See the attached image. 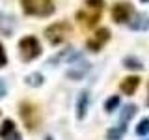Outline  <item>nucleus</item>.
<instances>
[{
    "label": "nucleus",
    "instance_id": "nucleus-1",
    "mask_svg": "<svg viewBox=\"0 0 149 140\" xmlns=\"http://www.w3.org/2000/svg\"><path fill=\"white\" fill-rule=\"evenodd\" d=\"M102 13V0H86L84 8L77 11V21L84 28H93Z\"/></svg>",
    "mask_w": 149,
    "mask_h": 140
},
{
    "label": "nucleus",
    "instance_id": "nucleus-2",
    "mask_svg": "<svg viewBox=\"0 0 149 140\" xmlns=\"http://www.w3.org/2000/svg\"><path fill=\"white\" fill-rule=\"evenodd\" d=\"M21 6L26 15L34 17H49L54 13L52 0H21Z\"/></svg>",
    "mask_w": 149,
    "mask_h": 140
},
{
    "label": "nucleus",
    "instance_id": "nucleus-3",
    "mask_svg": "<svg viewBox=\"0 0 149 140\" xmlns=\"http://www.w3.org/2000/svg\"><path fill=\"white\" fill-rule=\"evenodd\" d=\"M71 30L73 28H71V24H69L67 21H58V22H54V24H50L47 28L45 36L52 45H60V43H63V41L67 39V36L71 34Z\"/></svg>",
    "mask_w": 149,
    "mask_h": 140
},
{
    "label": "nucleus",
    "instance_id": "nucleus-4",
    "mask_svg": "<svg viewBox=\"0 0 149 140\" xmlns=\"http://www.w3.org/2000/svg\"><path fill=\"white\" fill-rule=\"evenodd\" d=\"M19 49H21L22 60H26V62H30V60H34V58H37V56L41 54V45L34 36L22 37V39L19 41Z\"/></svg>",
    "mask_w": 149,
    "mask_h": 140
},
{
    "label": "nucleus",
    "instance_id": "nucleus-5",
    "mask_svg": "<svg viewBox=\"0 0 149 140\" xmlns=\"http://www.w3.org/2000/svg\"><path fill=\"white\" fill-rule=\"evenodd\" d=\"M21 118L22 121H24V125H26V129H30V131H34L37 125H39V121H41V116H39V108L34 105V103H22L21 105Z\"/></svg>",
    "mask_w": 149,
    "mask_h": 140
},
{
    "label": "nucleus",
    "instance_id": "nucleus-6",
    "mask_svg": "<svg viewBox=\"0 0 149 140\" xmlns=\"http://www.w3.org/2000/svg\"><path fill=\"white\" fill-rule=\"evenodd\" d=\"M108 39H110L108 28H101V30H97L91 37H88L86 47H88V50H91V52H97V50H101L102 47H104V43Z\"/></svg>",
    "mask_w": 149,
    "mask_h": 140
},
{
    "label": "nucleus",
    "instance_id": "nucleus-7",
    "mask_svg": "<svg viewBox=\"0 0 149 140\" xmlns=\"http://www.w3.org/2000/svg\"><path fill=\"white\" fill-rule=\"evenodd\" d=\"M130 13H132V8H130V4H127V2H118L112 8V19H114L116 22L129 21Z\"/></svg>",
    "mask_w": 149,
    "mask_h": 140
},
{
    "label": "nucleus",
    "instance_id": "nucleus-8",
    "mask_svg": "<svg viewBox=\"0 0 149 140\" xmlns=\"http://www.w3.org/2000/svg\"><path fill=\"white\" fill-rule=\"evenodd\" d=\"M77 58H80V54L77 52V50H73V49H65L62 50V52H58L56 56H52V58L49 60V64H62V62H69V60H77Z\"/></svg>",
    "mask_w": 149,
    "mask_h": 140
},
{
    "label": "nucleus",
    "instance_id": "nucleus-9",
    "mask_svg": "<svg viewBox=\"0 0 149 140\" xmlns=\"http://www.w3.org/2000/svg\"><path fill=\"white\" fill-rule=\"evenodd\" d=\"M138 86H140V78H138V77H127V78H123V80H121V84H119L121 92L127 93V95H132V93L136 92Z\"/></svg>",
    "mask_w": 149,
    "mask_h": 140
},
{
    "label": "nucleus",
    "instance_id": "nucleus-10",
    "mask_svg": "<svg viewBox=\"0 0 149 140\" xmlns=\"http://www.w3.org/2000/svg\"><path fill=\"white\" fill-rule=\"evenodd\" d=\"M88 69H90V65H88L86 62H80V64L71 65V67H69L67 77H69V78H73V80H78V78H82L84 75L88 73Z\"/></svg>",
    "mask_w": 149,
    "mask_h": 140
},
{
    "label": "nucleus",
    "instance_id": "nucleus-11",
    "mask_svg": "<svg viewBox=\"0 0 149 140\" xmlns=\"http://www.w3.org/2000/svg\"><path fill=\"white\" fill-rule=\"evenodd\" d=\"M88 99H90V95H88V92H82L80 97H78V103H77V118L82 120L84 116H86V110H88Z\"/></svg>",
    "mask_w": 149,
    "mask_h": 140
},
{
    "label": "nucleus",
    "instance_id": "nucleus-12",
    "mask_svg": "<svg viewBox=\"0 0 149 140\" xmlns=\"http://www.w3.org/2000/svg\"><path fill=\"white\" fill-rule=\"evenodd\" d=\"M125 131H127V127L119 123L118 127L110 129L108 133H106V138H108V140H119V138H121V136H123V134H125Z\"/></svg>",
    "mask_w": 149,
    "mask_h": 140
},
{
    "label": "nucleus",
    "instance_id": "nucleus-13",
    "mask_svg": "<svg viewBox=\"0 0 149 140\" xmlns=\"http://www.w3.org/2000/svg\"><path fill=\"white\" fill-rule=\"evenodd\" d=\"M134 114H136V106H134V105H127V106L123 108V112H121V116H119L121 125H125V123H127V121L132 118Z\"/></svg>",
    "mask_w": 149,
    "mask_h": 140
},
{
    "label": "nucleus",
    "instance_id": "nucleus-14",
    "mask_svg": "<svg viewBox=\"0 0 149 140\" xmlns=\"http://www.w3.org/2000/svg\"><path fill=\"white\" fill-rule=\"evenodd\" d=\"M11 133H15V123H13L11 120H6V121L2 123V127H0V136L6 138V136H9Z\"/></svg>",
    "mask_w": 149,
    "mask_h": 140
},
{
    "label": "nucleus",
    "instance_id": "nucleus-15",
    "mask_svg": "<svg viewBox=\"0 0 149 140\" xmlns=\"http://www.w3.org/2000/svg\"><path fill=\"white\" fill-rule=\"evenodd\" d=\"M136 133L140 134V136H146V134H149V118H143L142 121H140L138 127H136Z\"/></svg>",
    "mask_w": 149,
    "mask_h": 140
},
{
    "label": "nucleus",
    "instance_id": "nucleus-16",
    "mask_svg": "<svg viewBox=\"0 0 149 140\" xmlns=\"http://www.w3.org/2000/svg\"><path fill=\"white\" fill-rule=\"evenodd\" d=\"M123 64H125V67H129V69H142V67H143V65L140 64V60L132 58V56L125 58V60H123Z\"/></svg>",
    "mask_w": 149,
    "mask_h": 140
},
{
    "label": "nucleus",
    "instance_id": "nucleus-17",
    "mask_svg": "<svg viewBox=\"0 0 149 140\" xmlns=\"http://www.w3.org/2000/svg\"><path fill=\"white\" fill-rule=\"evenodd\" d=\"M41 82H43V77H41L39 73H34V75H28V77H26V84H28V86H39Z\"/></svg>",
    "mask_w": 149,
    "mask_h": 140
},
{
    "label": "nucleus",
    "instance_id": "nucleus-18",
    "mask_svg": "<svg viewBox=\"0 0 149 140\" xmlns=\"http://www.w3.org/2000/svg\"><path fill=\"white\" fill-rule=\"evenodd\" d=\"M118 105H119V95H112L110 99L104 103V110H106V112H112Z\"/></svg>",
    "mask_w": 149,
    "mask_h": 140
},
{
    "label": "nucleus",
    "instance_id": "nucleus-19",
    "mask_svg": "<svg viewBox=\"0 0 149 140\" xmlns=\"http://www.w3.org/2000/svg\"><path fill=\"white\" fill-rule=\"evenodd\" d=\"M6 64H8V58H6V52H4V47L0 45V67H4Z\"/></svg>",
    "mask_w": 149,
    "mask_h": 140
},
{
    "label": "nucleus",
    "instance_id": "nucleus-20",
    "mask_svg": "<svg viewBox=\"0 0 149 140\" xmlns=\"http://www.w3.org/2000/svg\"><path fill=\"white\" fill-rule=\"evenodd\" d=\"M6 140H21V134H19V133H11L9 136H6Z\"/></svg>",
    "mask_w": 149,
    "mask_h": 140
},
{
    "label": "nucleus",
    "instance_id": "nucleus-21",
    "mask_svg": "<svg viewBox=\"0 0 149 140\" xmlns=\"http://www.w3.org/2000/svg\"><path fill=\"white\" fill-rule=\"evenodd\" d=\"M4 92H6V90H4V84H2V82H0V97H2V95H4Z\"/></svg>",
    "mask_w": 149,
    "mask_h": 140
},
{
    "label": "nucleus",
    "instance_id": "nucleus-22",
    "mask_svg": "<svg viewBox=\"0 0 149 140\" xmlns=\"http://www.w3.org/2000/svg\"><path fill=\"white\" fill-rule=\"evenodd\" d=\"M147 105H149V88H147Z\"/></svg>",
    "mask_w": 149,
    "mask_h": 140
},
{
    "label": "nucleus",
    "instance_id": "nucleus-23",
    "mask_svg": "<svg viewBox=\"0 0 149 140\" xmlns=\"http://www.w3.org/2000/svg\"><path fill=\"white\" fill-rule=\"evenodd\" d=\"M45 140H52V138H50V136H47V138H45Z\"/></svg>",
    "mask_w": 149,
    "mask_h": 140
},
{
    "label": "nucleus",
    "instance_id": "nucleus-24",
    "mask_svg": "<svg viewBox=\"0 0 149 140\" xmlns=\"http://www.w3.org/2000/svg\"><path fill=\"white\" fill-rule=\"evenodd\" d=\"M142 2H149V0H142Z\"/></svg>",
    "mask_w": 149,
    "mask_h": 140
}]
</instances>
